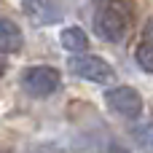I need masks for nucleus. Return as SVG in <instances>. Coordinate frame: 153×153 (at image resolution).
<instances>
[{
  "instance_id": "obj_1",
  "label": "nucleus",
  "mask_w": 153,
  "mask_h": 153,
  "mask_svg": "<svg viewBox=\"0 0 153 153\" xmlns=\"http://www.w3.org/2000/svg\"><path fill=\"white\" fill-rule=\"evenodd\" d=\"M94 30L102 40L118 43V40H124V35L129 30V16L118 3H105L94 13Z\"/></svg>"
},
{
  "instance_id": "obj_2",
  "label": "nucleus",
  "mask_w": 153,
  "mask_h": 153,
  "mask_svg": "<svg viewBox=\"0 0 153 153\" xmlns=\"http://www.w3.org/2000/svg\"><path fill=\"white\" fill-rule=\"evenodd\" d=\"M59 83H62V75L51 65H32L22 73V86L32 97H48L59 89Z\"/></svg>"
},
{
  "instance_id": "obj_3",
  "label": "nucleus",
  "mask_w": 153,
  "mask_h": 153,
  "mask_svg": "<svg viewBox=\"0 0 153 153\" xmlns=\"http://www.w3.org/2000/svg\"><path fill=\"white\" fill-rule=\"evenodd\" d=\"M105 102H108V108H110L116 116H121V118L134 121V118L143 116V97H140L132 86H113V89H108V91H105Z\"/></svg>"
},
{
  "instance_id": "obj_4",
  "label": "nucleus",
  "mask_w": 153,
  "mask_h": 153,
  "mask_svg": "<svg viewBox=\"0 0 153 153\" xmlns=\"http://www.w3.org/2000/svg\"><path fill=\"white\" fill-rule=\"evenodd\" d=\"M70 70L89 83H110L116 78L113 67L94 54H75V59H70Z\"/></svg>"
},
{
  "instance_id": "obj_5",
  "label": "nucleus",
  "mask_w": 153,
  "mask_h": 153,
  "mask_svg": "<svg viewBox=\"0 0 153 153\" xmlns=\"http://www.w3.org/2000/svg\"><path fill=\"white\" fill-rule=\"evenodd\" d=\"M22 11L35 24H54L62 19L59 0H22Z\"/></svg>"
},
{
  "instance_id": "obj_6",
  "label": "nucleus",
  "mask_w": 153,
  "mask_h": 153,
  "mask_svg": "<svg viewBox=\"0 0 153 153\" xmlns=\"http://www.w3.org/2000/svg\"><path fill=\"white\" fill-rule=\"evenodd\" d=\"M24 46V35L13 19L0 16V54H16Z\"/></svg>"
},
{
  "instance_id": "obj_7",
  "label": "nucleus",
  "mask_w": 153,
  "mask_h": 153,
  "mask_svg": "<svg viewBox=\"0 0 153 153\" xmlns=\"http://www.w3.org/2000/svg\"><path fill=\"white\" fill-rule=\"evenodd\" d=\"M59 40H62V46H65L67 51H73V54H83V51L89 48V38H86V32H83L81 27H65L62 35H59Z\"/></svg>"
},
{
  "instance_id": "obj_8",
  "label": "nucleus",
  "mask_w": 153,
  "mask_h": 153,
  "mask_svg": "<svg viewBox=\"0 0 153 153\" xmlns=\"http://www.w3.org/2000/svg\"><path fill=\"white\" fill-rule=\"evenodd\" d=\"M134 140L145 148L148 153H153V121H145V124H137L134 126Z\"/></svg>"
},
{
  "instance_id": "obj_9",
  "label": "nucleus",
  "mask_w": 153,
  "mask_h": 153,
  "mask_svg": "<svg viewBox=\"0 0 153 153\" xmlns=\"http://www.w3.org/2000/svg\"><path fill=\"white\" fill-rule=\"evenodd\" d=\"M134 59H137V65H140L145 73H153V43L143 40V43L137 46V51H134Z\"/></svg>"
},
{
  "instance_id": "obj_10",
  "label": "nucleus",
  "mask_w": 153,
  "mask_h": 153,
  "mask_svg": "<svg viewBox=\"0 0 153 153\" xmlns=\"http://www.w3.org/2000/svg\"><path fill=\"white\" fill-rule=\"evenodd\" d=\"M145 40H148V43H153V19L148 22V27H145Z\"/></svg>"
},
{
  "instance_id": "obj_11",
  "label": "nucleus",
  "mask_w": 153,
  "mask_h": 153,
  "mask_svg": "<svg viewBox=\"0 0 153 153\" xmlns=\"http://www.w3.org/2000/svg\"><path fill=\"white\" fill-rule=\"evenodd\" d=\"M3 56H5V54H0V75L5 73V59H3Z\"/></svg>"
}]
</instances>
